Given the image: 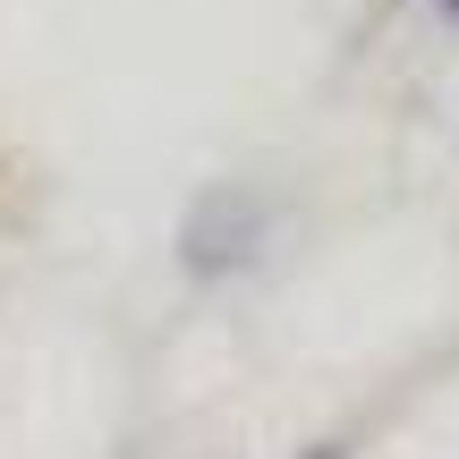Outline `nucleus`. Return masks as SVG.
<instances>
[{"label": "nucleus", "instance_id": "obj_1", "mask_svg": "<svg viewBox=\"0 0 459 459\" xmlns=\"http://www.w3.org/2000/svg\"><path fill=\"white\" fill-rule=\"evenodd\" d=\"M443 9H459V0H443Z\"/></svg>", "mask_w": 459, "mask_h": 459}]
</instances>
